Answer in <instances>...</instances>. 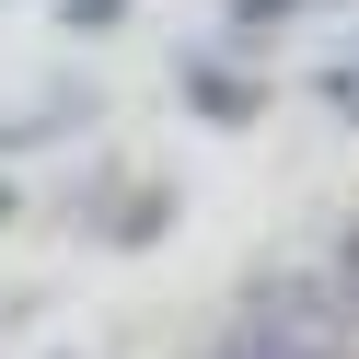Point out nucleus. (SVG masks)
<instances>
[{
	"instance_id": "f257e3e1",
	"label": "nucleus",
	"mask_w": 359,
	"mask_h": 359,
	"mask_svg": "<svg viewBox=\"0 0 359 359\" xmlns=\"http://www.w3.org/2000/svg\"><path fill=\"white\" fill-rule=\"evenodd\" d=\"M197 359H359V336H348V313H336V290L313 278V266H290V278L243 290V302L209 325Z\"/></svg>"
},
{
	"instance_id": "f03ea898",
	"label": "nucleus",
	"mask_w": 359,
	"mask_h": 359,
	"mask_svg": "<svg viewBox=\"0 0 359 359\" xmlns=\"http://www.w3.org/2000/svg\"><path fill=\"white\" fill-rule=\"evenodd\" d=\"M186 104L220 116V128H243V116H255V81H243V70H186Z\"/></svg>"
},
{
	"instance_id": "7ed1b4c3",
	"label": "nucleus",
	"mask_w": 359,
	"mask_h": 359,
	"mask_svg": "<svg viewBox=\"0 0 359 359\" xmlns=\"http://www.w3.org/2000/svg\"><path fill=\"white\" fill-rule=\"evenodd\" d=\"M325 290H336V313H348V336H359V232L336 243V266H325Z\"/></svg>"
},
{
	"instance_id": "20e7f679",
	"label": "nucleus",
	"mask_w": 359,
	"mask_h": 359,
	"mask_svg": "<svg viewBox=\"0 0 359 359\" xmlns=\"http://www.w3.org/2000/svg\"><path fill=\"white\" fill-rule=\"evenodd\" d=\"M325 104H336V116H348V128H359V58H348V70H336V81H325Z\"/></svg>"
}]
</instances>
